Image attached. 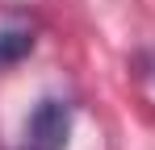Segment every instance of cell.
Returning <instances> with one entry per match:
<instances>
[{
  "label": "cell",
  "instance_id": "cell-1",
  "mask_svg": "<svg viewBox=\"0 0 155 150\" xmlns=\"http://www.w3.org/2000/svg\"><path fill=\"white\" fill-rule=\"evenodd\" d=\"M71 133V104L59 96L38 100V108L25 117V133H21V150H63Z\"/></svg>",
  "mask_w": 155,
  "mask_h": 150
},
{
  "label": "cell",
  "instance_id": "cell-2",
  "mask_svg": "<svg viewBox=\"0 0 155 150\" xmlns=\"http://www.w3.org/2000/svg\"><path fill=\"white\" fill-rule=\"evenodd\" d=\"M29 50H34V29L29 25H4L0 29V71L21 63Z\"/></svg>",
  "mask_w": 155,
  "mask_h": 150
},
{
  "label": "cell",
  "instance_id": "cell-3",
  "mask_svg": "<svg viewBox=\"0 0 155 150\" xmlns=\"http://www.w3.org/2000/svg\"><path fill=\"white\" fill-rule=\"evenodd\" d=\"M143 71H147V79H155V50L147 54V58H143Z\"/></svg>",
  "mask_w": 155,
  "mask_h": 150
}]
</instances>
